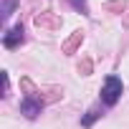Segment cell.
<instances>
[{"mask_svg":"<svg viewBox=\"0 0 129 129\" xmlns=\"http://www.w3.org/2000/svg\"><path fill=\"white\" fill-rule=\"evenodd\" d=\"M121 96V81L116 79V76H109L106 79V84H104V89H101V99H104V104H116V99Z\"/></svg>","mask_w":129,"mask_h":129,"instance_id":"cell-1","label":"cell"},{"mask_svg":"<svg viewBox=\"0 0 129 129\" xmlns=\"http://www.w3.org/2000/svg\"><path fill=\"white\" fill-rule=\"evenodd\" d=\"M20 111H23L25 116H38V114H41V104H38V101H30V99H25V101L20 104Z\"/></svg>","mask_w":129,"mask_h":129,"instance_id":"cell-2","label":"cell"},{"mask_svg":"<svg viewBox=\"0 0 129 129\" xmlns=\"http://www.w3.org/2000/svg\"><path fill=\"white\" fill-rule=\"evenodd\" d=\"M20 38H23V30H20V28H13V30L5 36V46H15Z\"/></svg>","mask_w":129,"mask_h":129,"instance_id":"cell-3","label":"cell"},{"mask_svg":"<svg viewBox=\"0 0 129 129\" xmlns=\"http://www.w3.org/2000/svg\"><path fill=\"white\" fill-rule=\"evenodd\" d=\"M13 5H15V0H5V5H3V15H10Z\"/></svg>","mask_w":129,"mask_h":129,"instance_id":"cell-4","label":"cell"},{"mask_svg":"<svg viewBox=\"0 0 129 129\" xmlns=\"http://www.w3.org/2000/svg\"><path fill=\"white\" fill-rule=\"evenodd\" d=\"M96 116H99V114H96V111H89V114H86V116H84V124H91V121H94V119H96Z\"/></svg>","mask_w":129,"mask_h":129,"instance_id":"cell-5","label":"cell"},{"mask_svg":"<svg viewBox=\"0 0 129 129\" xmlns=\"http://www.w3.org/2000/svg\"><path fill=\"white\" fill-rule=\"evenodd\" d=\"M74 5L81 8V10H86V0H74Z\"/></svg>","mask_w":129,"mask_h":129,"instance_id":"cell-6","label":"cell"}]
</instances>
